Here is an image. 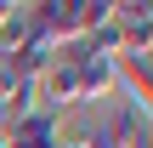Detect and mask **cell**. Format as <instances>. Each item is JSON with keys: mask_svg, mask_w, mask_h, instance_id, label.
Masks as SVG:
<instances>
[{"mask_svg": "<svg viewBox=\"0 0 153 148\" xmlns=\"http://www.w3.org/2000/svg\"><path fill=\"white\" fill-rule=\"evenodd\" d=\"M108 11H114V0H40V6H28L34 29H45L57 46L85 40L97 23H108Z\"/></svg>", "mask_w": 153, "mask_h": 148, "instance_id": "obj_1", "label": "cell"}, {"mask_svg": "<svg viewBox=\"0 0 153 148\" xmlns=\"http://www.w3.org/2000/svg\"><path fill=\"white\" fill-rule=\"evenodd\" d=\"M114 86H119V97H131L153 120V63L148 57H114Z\"/></svg>", "mask_w": 153, "mask_h": 148, "instance_id": "obj_2", "label": "cell"}, {"mask_svg": "<svg viewBox=\"0 0 153 148\" xmlns=\"http://www.w3.org/2000/svg\"><path fill=\"white\" fill-rule=\"evenodd\" d=\"M28 34H34V17H28V6H11V11L0 17V57H17Z\"/></svg>", "mask_w": 153, "mask_h": 148, "instance_id": "obj_3", "label": "cell"}, {"mask_svg": "<svg viewBox=\"0 0 153 148\" xmlns=\"http://www.w3.org/2000/svg\"><path fill=\"white\" fill-rule=\"evenodd\" d=\"M6 131H11V114H6V103H0V137H6Z\"/></svg>", "mask_w": 153, "mask_h": 148, "instance_id": "obj_4", "label": "cell"}, {"mask_svg": "<svg viewBox=\"0 0 153 148\" xmlns=\"http://www.w3.org/2000/svg\"><path fill=\"white\" fill-rule=\"evenodd\" d=\"M142 148H153V120H148V137H142Z\"/></svg>", "mask_w": 153, "mask_h": 148, "instance_id": "obj_5", "label": "cell"}, {"mask_svg": "<svg viewBox=\"0 0 153 148\" xmlns=\"http://www.w3.org/2000/svg\"><path fill=\"white\" fill-rule=\"evenodd\" d=\"M6 11H11V6H6V0H0V17H6Z\"/></svg>", "mask_w": 153, "mask_h": 148, "instance_id": "obj_6", "label": "cell"}, {"mask_svg": "<svg viewBox=\"0 0 153 148\" xmlns=\"http://www.w3.org/2000/svg\"><path fill=\"white\" fill-rule=\"evenodd\" d=\"M136 148H142V143H136Z\"/></svg>", "mask_w": 153, "mask_h": 148, "instance_id": "obj_7", "label": "cell"}]
</instances>
